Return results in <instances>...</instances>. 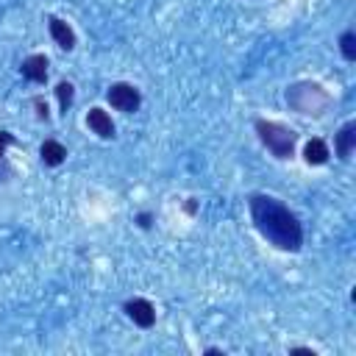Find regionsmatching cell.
I'll use <instances>...</instances> for the list:
<instances>
[{"label": "cell", "instance_id": "cell-1", "mask_svg": "<svg viewBox=\"0 0 356 356\" xmlns=\"http://www.w3.org/2000/svg\"><path fill=\"white\" fill-rule=\"evenodd\" d=\"M248 209H250V220H253L256 231L270 245H275L278 250H286V253H298L303 248V225H300L298 214L281 197L256 192L248 197Z\"/></svg>", "mask_w": 356, "mask_h": 356}, {"label": "cell", "instance_id": "cell-2", "mask_svg": "<svg viewBox=\"0 0 356 356\" xmlns=\"http://www.w3.org/2000/svg\"><path fill=\"white\" fill-rule=\"evenodd\" d=\"M331 92L317 81H298L286 86V106L303 117H323L331 108Z\"/></svg>", "mask_w": 356, "mask_h": 356}, {"label": "cell", "instance_id": "cell-3", "mask_svg": "<svg viewBox=\"0 0 356 356\" xmlns=\"http://www.w3.org/2000/svg\"><path fill=\"white\" fill-rule=\"evenodd\" d=\"M261 145L275 156V159H292L295 156V145H298V134L295 128L275 122V120H256L253 122Z\"/></svg>", "mask_w": 356, "mask_h": 356}, {"label": "cell", "instance_id": "cell-4", "mask_svg": "<svg viewBox=\"0 0 356 356\" xmlns=\"http://www.w3.org/2000/svg\"><path fill=\"white\" fill-rule=\"evenodd\" d=\"M106 100L111 103V108H117V111H122V114H134V111L142 106V92H139L134 83L117 81V83L108 86Z\"/></svg>", "mask_w": 356, "mask_h": 356}, {"label": "cell", "instance_id": "cell-5", "mask_svg": "<svg viewBox=\"0 0 356 356\" xmlns=\"http://www.w3.org/2000/svg\"><path fill=\"white\" fill-rule=\"evenodd\" d=\"M122 312L139 328H153V323H156V306L147 298H131V300H125L122 303Z\"/></svg>", "mask_w": 356, "mask_h": 356}, {"label": "cell", "instance_id": "cell-6", "mask_svg": "<svg viewBox=\"0 0 356 356\" xmlns=\"http://www.w3.org/2000/svg\"><path fill=\"white\" fill-rule=\"evenodd\" d=\"M19 72H22V78H28L33 83H44L47 81V72H50V58L44 53H33V56L22 58Z\"/></svg>", "mask_w": 356, "mask_h": 356}, {"label": "cell", "instance_id": "cell-7", "mask_svg": "<svg viewBox=\"0 0 356 356\" xmlns=\"http://www.w3.org/2000/svg\"><path fill=\"white\" fill-rule=\"evenodd\" d=\"M47 31H50V39L61 47V50H75V44H78V36H75V31L61 19V17H47Z\"/></svg>", "mask_w": 356, "mask_h": 356}, {"label": "cell", "instance_id": "cell-8", "mask_svg": "<svg viewBox=\"0 0 356 356\" xmlns=\"http://www.w3.org/2000/svg\"><path fill=\"white\" fill-rule=\"evenodd\" d=\"M86 125H89V131H92V134H97L100 139H111V136H114L111 114H108V111H103L100 106H92V108L86 111Z\"/></svg>", "mask_w": 356, "mask_h": 356}, {"label": "cell", "instance_id": "cell-9", "mask_svg": "<svg viewBox=\"0 0 356 356\" xmlns=\"http://www.w3.org/2000/svg\"><path fill=\"white\" fill-rule=\"evenodd\" d=\"M353 147H356V122L348 120V122L334 134V150H337V156H339L342 161H348L350 153H353Z\"/></svg>", "mask_w": 356, "mask_h": 356}, {"label": "cell", "instance_id": "cell-10", "mask_svg": "<svg viewBox=\"0 0 356 356\" xmlns=\"http://www.w3.org/2000/svg\"><path fill=\"white\" fill-rule=\"evenodd\" d=\"M331 159V150H328V145L323 142V139H309L306 145H303V161L309 164V167H320V164H325Z\"/></svg>", "mask_w": 356, "mask_h": 356}, {"label": "cell", "instance_id": "cell-11", "mask_svg": "<svg viewBox=\"0 0 356 356\" xmlns=\"http://www.w3.org/2000/svg\"><path fill=\"white\" fill-rule=\"evenodd\" d=\"M39 156H42L44 167H58V164L67 161V147L58 139H44L42 147H39Z\"/></svg>", "mask_w": 356, "mask_h": 356}, {"label": "cell", "instance_id": "cell-12", "mask_svg": "<svg viewBox=\"0 0 356 356\" xmlns=\"http://www.w3.org/2000/svg\"><path fill=\"white\" fill-rule=\"evenodd\" d=\"M56 100H58L61 114H67L70 106H72V100H75V86H72L70 81H58V83H56Z\"/></svg>", "mask_w": 356, "mask_h": 356}, {"label": "cell", "instance_id": "cell-13", "mask_svg": "<svg viewBox=\"0 0 356 356\" xmlns=\"http://www.w3.org/2000/svg\"><path fill=\"white\" fill-rule=\"evenodd\" d=\"M339 53L345 61H356V33L353 31H345L339 36Z\"/></svg>", "mask_w": 356, "mask_h": 356}, {"label": "cell", "instance_id": "cell-14", "mask_svg": "<svg viewBox=\"0 0 356 356\" xmlns=\"http://www.w3.org/2000/svg\"><path fill=\"white\" fill-rule=\"evenodd\" d=\"M11 145H17L14 134H11V131H6V128H0V161H3V156H6V150H8Z\"/></svg>", "mask_w": 356, "mask_h": 356}, {"label": "cell", "instance_id": "cell-15", "mask_svg": "<svg viewBox=\"0 0 356 356\" xmlns=\"http://www.w3.org/2000/svg\"><path fill=\"white\" fill-rule=\"evenodd\" d=\"M33 108H36V117L39 120H50V108H47V103H44V97H33Z\"/></svg>", "mask_w": 356, "mask_h": 356}, {"label": "cell", "instance_id": "cell-16", "mask_svg": "<svg viewBox=\"0 0 356 356\" xmlns=\"http://www.w3.org/2000/svg\"><path fill=\"white\" fill-rule=\"evenodd\" d=\"M136 222H139V228H150L153 225V214L150 211H142V214H136Z\"/></svg>", "mask_w": 356, "mask_h": 356}, {"label": "cell", "instance_id": "cell-17", "mask_svg": "<svg viewBox=\"0 0 356 356\" xmlns=\"http://www.w3.org/2000/svg\"><path fill=\"white\" fill-rule=\"evenodd\" d=\"M289 353H309V356H317L312 348H289Z\"/></svg>", "mask_w": 356, "mask_h": 356}]
</instances>
